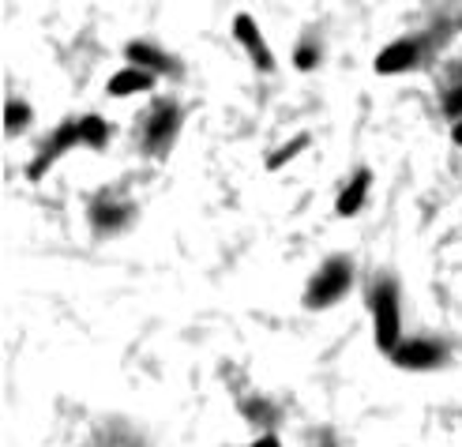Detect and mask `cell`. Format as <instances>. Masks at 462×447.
I'll return each instance as SVG.
<instances>
[{"instance_id":"obj_12","label":"cell","mask_w":462,"mask_h":447,"mask_svg":"<svg viewBox=\"0 0 462 447\" xmlns=\"http://www.w3.org/2000/svg\"><path fill=\"white\" fill-rule=\"evenodd\" d=\"M76 128H79V144L83 147H90V151H106V144H109V125L102 121L98 113H87V116H79L76 121Z\"/></svg>"},{"instance_id":"obj_11","label":"cell","mask_w":462,"mask_h":447,"mask_svg":"<svg viewBox=\"0 0 462 447\" xmlns=\"http://www.w3.org/2000/svg\"><path fill=\"white\" fill-rule=\"evenodd\" d=\"M368 184H373V177H368V170H361L350 184H346L342 188V192H338V200H335V210H338V215L342 219H354L357 215V210L365 207V200H368Z\"/></svg>"},{"instance_id":"obj_14","label":"cell","mask_w":462,"mask_h":447,"mask_svg":"<svg viewBox=\"0 0 462 447\" xmlns=\"http://www.w3.org/2000/svg\"><path fill=\"white\" fill-rule=\"evenodd\" d=\"M305 147H309V135H297V139H290V144H282L279 151H274V154L267 158V170H271V173H274V170H282L286 162H293V158L301 154Z\"/></svg>"},{"instance_id":"obj_17","label":"cell","mask_w":462,"mask_h":447,"mask_svg":"<svg viewBox=\"0 0 462 447\" xmlns=\"http://www.w3.org/2000/svg\"><path fill=\"white\" fill-rule=\"evenodd\" d=\"M252 447H282V443H279V436H274V433L267 429V433H263V436H260L256 443H252Z\"/></svg>"},{"instance_id":"obj_9","label":"cell","mask_w":462,"mask_h":447,"mask_svg":"<svg viewBox=\"0 0 462 447\" xmlns=\"http://www.w3.org/2000/svg\"><path fill=\"white\" fill-rule=\"evenodd\" d=\"M154 83H158L154 72L128 64V68H121V72H113V79L106 83V90L113 94V98H132V94H147V90H154Z\"/></svg>"},{"instance_id":"obj_6","label":"cell","mask_w":462,"mask_h":447,"mask_svg":"<svg viewBox=\"0 0 462 447\" xmlns=\"http://www.w3.org/2000/svg\"><path fill=\"white\" fill-rule=\"evenodd\" d=\"M234 38L245 45V53H248V61L260 68V72H274V53H271V45H267V38L260 34V27H256V19L252 15H237L234 19Z\"/></svg>"},{"instance_id":"obj_18","label":"cell","mask_w":462,"mask_h":447,"mask_svg":"<svg viewBox=\"0 0 462 447\" xmlns=\"http://www.w3.org/2000/svg\"><path fill=\"white\" fill-rule=\"evenodd\" d=\"M451 139H455V144L462 147V121H455V128H451Z\"/></svg>"},{"instance_id":"obj_15","label":"cell","mask_w":462,"mask_h":447,"mask_svg":"<svg viewBox=\"0 0 462 447\" xmlns=\"http://www.w3.org/2000/svg\"><path fill=\"white\" fill-rule=\"evenodd\" d=\"M293 64L301 68V72H312V68L319 64V45H312V42L297 45V53H293Z\"/></svg>"},{"instance_id":"obj_8","label":"cell","mask_w":462,"mask_h":447,"mask_svg":"<svg viewBox=\"0 0 462 447\" xmlns=\"http://www.w3.org/2000/svg\"><path fill=\"white\" fill-rule=\"evenodd\" d=\"M128 64H135V68H147V72H154V76H166V72H177V61L166 53V50H158L154 42H128Z\"/></svg>"},{"instance_id":"obj_3","label":"cell","mask_w":462,"mask_h":447,"mask_svg":"<svg viewBox=\"0 0 462 447\" xmlns=\"http://www.w3.org/2000/svg\"><path fill=\"white\" fill-rule=\"evenodd\" d=\"M391 361H395V368H402V372H432L448 361V349L436 339H402L395 349H391Z\"/></svg>"},{"instance_id":"obj_7","label":"cell","mask_w":462,"mask_h":447,"mask_svg":"<svg viewBox=\"0 0 462 447\" xmlns=\"http://www.w3.org/2000/svg\"><path fill=\"white\" fill-rule=\"evenodd\" d=\"M418 61H421V42L418 38H399V42L383 45V50L376 53V72L380 76H399V72H410Z\"/></svg>"},{"instance_id":"obj_13","label":"cell","mask_w":462,"mask_h":447,"mask_svg":"<svg viewBox=\"0 0 462 447\" xmlns=\"http://www.w3.org/2000/svg\"><path fill=\"white\" fill-rule=\"evenodd\" d=\"M27 125H31V106L19 102V98H8V106H5V132L15 135V132H23Z\"/></svg>"},{"instance_id":"obj_10","label":"cell","mask_w":462,"mask_h":447,"mask_svg":"<svg viewBox=\"0 0 462 447\" xmlns=\"http://www.w3.org/2000/svg\"><path fill=\"white\" fill-rule=\"evenodd\" d=\"M128 219H132V203H121V200H113V196H102V200H95V207H90V222H95L102 233L125 229Z\"/></svg>"},{"instance_id":"obj_2","label":"cell","mask_w":462,"mask_h":447,"mask_svg":"<svg viewBox=\"0 0 462 447\" xmlns=\"http://www.w3.org/2000/svg\"><path fill=\"white\" fill-rule=\"evenodd\" d=\"M373 335L380 354H391L402 342V309H399L395 278H380L373 290Z\"/></svg>"},{"instance_id":"obj_5","label":"cell","mask_w":462,"mask_h":447,"mask_svg":"<svg viewBox=\"0 0 462 447\" xmlns=\"http://www.w3.org/2000/svg\"><path fill=\"white\" fill-rule=\"evenodd\" d=\"M79 144V128H76V121H68V125H60L50 139L42 144V151L34 154V162H31V170H27V177L31 181H42L45 173L53 170V162H60L68 151H72Z\"/></svg>"},{"instance_id":"obj_16","label":"cell","mask_w":462,"mask_h":447,"mask_svg":"<svg viewBox=\"0 0 462 447\" xmlns=\"http://www.w3.org/2000/svg\"><path fill=\"white\" fill-rule=\"evenodd\" d=\"M444 113H448V116H458V121H462V83H455V87L444 94Z\"/></svg>"},{"instance_id":"obj_1","label":"cell","mask_w":462,"mask_h":447,"mask_svg":"<svg viewBox=\"0 0 462 447\" xmlns=\"http://www.w3.org/2000/svg\"><path fill=\"white\" fill-rule=\"evenodd\" d=\"M350 286H354V264L346 260V256H331V260L309 278L305 309H312V312L331 309V304H338L346 293H350Z\"/></svg>"},{"instance_id":"obj_4","label":"cell","mask_w":462,"mask_h":447,"mask_svg":"<svg viewBox=\"0 0 462 447\" xmlns=\"http://www.w3.org/2000/svg\"><path fill=\"white\" fill-rule=\"evenodd\" d=\"M177 128H180V109L173 102H158L147 128H143V147L151 154H166L177 139Z\"/></svg>"},{"instance_id":"obj_19","label":"cell","mask_w":462,"mask_h":447,"mask_svg":"<svg viewBox=\"0 0 462 447\" xmlns=\"http://www.w3.org/2000/svg\"><path fill=\"white\" fill-rule=\"evenodd\" d=\"M458 76H462V68H458Z\"/></svg>"}]
</instances>
